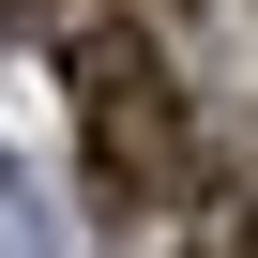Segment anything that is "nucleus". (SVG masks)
Instances as JSON below:
<instances>
[{
	"label": "nucleus",
	"instance_id": "1",
	"mask_svg": "<svg viewBox=\"0 0 258 258\" xmlns=\"http://www.w3.org/2000/svg\"><path fill=\"white\" fill-rule=\"evenodd\" d=\"M76 106H91V182H106V213H152L167 182H182V91H167V61H152V31H76Z\"/></svg>",
	"mask_w": 258,
	"mask_h": 258
},
{
	"label": "nucleus",
	"instance_id": "2",
	"mask_svg": "<svg viewBox=\"0 0 258 258\" xmlns=\"http://www.w3.org/2000/svg\"><path fill=\"white\" fill-rule=\"evenodd\" d=\"M0 258H61V213H46L31 167H0Z\"/></svg>",
	"mask_w": 258,
	"mask_h": 258
},
{
	"label": "nucleus",
	"instance_id": "3",
	"mask_svg": "<svg viewBox=\"0 0 258 258\" xmlns=\"http://www.w3.org/2000/svg\"><path fill=\"white\" fill-rule=\"evenodd\" d=\"M31 31H61V0H0V46H31Z\"/></svg>",
	"mask_w": 258,
	"mask_h": 258
}]
</instances>
